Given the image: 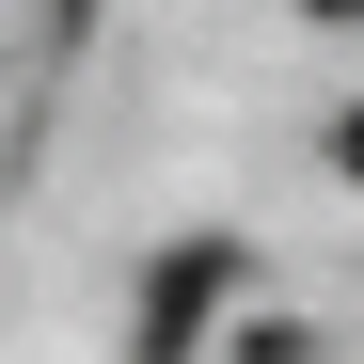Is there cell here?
Instances as JSON below:
<instances>
[{
	"label": "cell",
	"mask_w": 364,
	"mask_h": 364,
	"mask_svg": "<svg viewBox=\"0 0 364 364\" xmlns=\"http://www.w3.org/2000/svg\"><path fill=\"white\" fill-rule=\"evenodd\" d=\"M222 285H237V237H174L159 285H143V317H127V348H143V364H191V333H206Z\"/></svg>",
	"instance_id": "6da1fadb"
},
{
	"label": "cell",
	"mask_w": 364,
	"mask_h": 364,
	"mask_svg": "<svg viewBox=\"0 0 364 364\" xmlns=\"http://www.w3.org/2000/svg\"><path fill=\"white\" fill-rule=\"evenodd\" d=\"M333 159H348V174H364V111H333Z\"/></svg>",
	"instance_id": "7a4b0ae2"
},
{
	"label": "cell",
	"mask_w": 364,
	"mask_h": 364,
	"mask_svg": "<svg viewBox=\"0 0 364 364\" xmlns=\"http://www.w3.org/2000/svg\"><path fill=\"white\" fill-rule=\"evenodd\" d=\"M301 16H333V32H348V16H364V0H301Z\"/></svg>",
	"instance_id": "3957f363"
}]
</instances>
